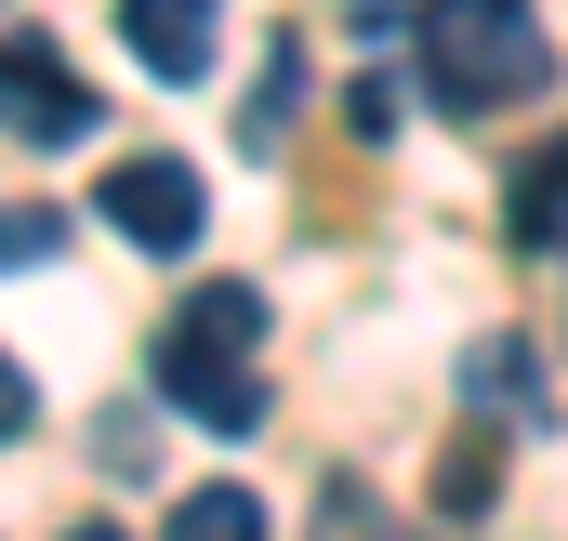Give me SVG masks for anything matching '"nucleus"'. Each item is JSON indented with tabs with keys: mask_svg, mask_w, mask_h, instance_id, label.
<instances>
[{
	"mask_svg": "<svg viewBox=\"0 0 568 541\" xmlns=\"http://www.w3.org/2000/svg\"><path fill=\"white\" fill-rule=\"evenodd\" d=\"M93 120H106V106H93V80L67 67V40L13 27V40H0V133L13 145H80Z\"/></svg>",
	"mask_w": 568,
	"mask_h": 541,
	"instance_id": "20e7f679",
	"label": "nucleus"
},
{
	"mask_svg": "<svg viewBox=\"0 0 568 541\" xmlns=\"http://www.w3.org/2000/svg\"><path fill=\"white\" fill-rule=\"evenodd\" d=\"M463 397H476V409H503V422H542V370H529V344H516V330L463 344Z\"/></svg>",
	"mask_w": 568,
	"mask_h": 541,
	"instance_id": "0eeeda50",
	"label": "nucleus"
},
{
	"mask_svg": "<svg viewBox=\"0 0 568 541\" xmlns=\"http://www.w3.org/2000/svg\"><path fill=\"white\" fill-rule=\"evenodd\" d=\"M397 120H410V93H397V80H384V67H371V80H357V93H344V133H397Z\"/></svg>",
	"mask_w": 568,
	"mask_h": 541,
	"instance_id": "ddd939ff",
	"label": "nucleus"
},
{
	"mask_svg": "<svg viewBox=\"0 0 568 541\" xmlns=\"http://www.w3.org/2000/svg\"><path fill=\"white\" fill-rule=\"evenodd\" d=\"M291 106H304V53H265V80H252V106H239V145H265V159H278V133H291Z\"/></svg>",
	"mask_w": 568,
	"mask_h": 541,
	"instance_id": "9b49d317",
	"label": "nucleus"
},
{
	"mask_svg": "<svg viewBox=\"0 0 568 541\" xmlns=\"http://www.w3.org/2000/svg\"><path fill=\"white\" fill-rule=\"evenodd\" d=\"M503 238L516 252H568V133L516 172V198H503Z\"/></svg>",
	"mask_w": 568,
	"mask_h": 541,
	"instance_id": "423d86ee",
	"label": "nucleus"
},
{
	"mask_svg": "<svg viewBox=\"0 0 568 541\" xmlns=\"http://www.w3.org/2000/svg\"><path fill=\"white\" fill-rule=\"evenodd\" d=\"M476 502H503V436L489 422H463L449 462H436V516H476Z\"/></svg>",
	"mask_w": 568,
	"mask_h": 541,
	"instance_id": "9d476101",
	"label": "nucleus"
},
{
	"mask_svg": "<svg viewBox=\"0 0 568 541\" xmlns=\"http://www.w3.org/2000/svg\"><path fill=\"white\" fill-rule=\"evenodd\" d=\"M53 252H67V212H40V198H13V212H0V277L53 265Z\"/></svg>",
	"mask_w": 568,
	"mask_h": 541,
	"instance_id": "f8f14e48",
	"label": "nucleus"
},
{
	"mask_svg": "<svg viewBox=\"0 0 568 541\" xmlns=\"http://www.w3.org/2000/svg\"><path fill=\"white\" fill-rule=\"evenodd\" d=\"M93 212H106L133 252H199V225H212V185H199V159H172V145H133V159H106Z\"/></svg>",
	"mask_w": 568,
	"mask_h": 541,
	"instance_id": "7ed1b4c3",
	"label": "nucleus"
},
{
	"mask_svg": "<svg viewBox=\"0 0 568 541\" xmlns=\"http://www.w3.org/2000/svg\"><path fill=\"white\" fill-rule=\"evenodd\" d=\"M159 541H265V502H252L239 476H212V489L172 502V529H159Z\"/></svg>",
	"mask_w": 568,
	"mask_h": 541,
	"instance_id": "6e6552de",
	"label": "nucleus"
},
{
	"mask_svg": "<svg viewBox=\"0 0 568 541\" xmlns=\"http://www.w3.org/2000/svg\"><path fill=\"white\" fill-rule=\"evenodd\" d=\"M265 304L239 290V277H199L172 317H159V344H145V370H159V397L185 409L199 436H252L265 422Z\"/></svg>",
	"mask_w": 568,
	"mask_h": 541,
	"instance_id": "f257e3e1",
	"label": "nucleus"
},
{
	"mask_svg": "<svg viewBox=\"0 0 568 541\" xmlns=\"http://www.w3.org/2000/svg\"><path fill=\"white\" fill-rule=\"evenodd\" d=\"M304 541H424V529H397L371 476H317V529H304Z\"/></svg>",
	"mask_w": 568,
	"mask_h": 541,
	"instance_id": "1a4fd4ad",
	"label": "nucleus"
},
{
	"mask_svg": "<svg viewBox=\"0 0 568 541\" xmlns=\"http://www.w3.org/2000/svg\"><path fill=\"white\" fill-rule=\"evenodd\" d=\"M27 422H40V384H27V370H13V357H0V449H13V436H27Z\"/></svg>",
	"mask_w": 568,
	"mask_h": 541,
	"instance_id": "4468645a",
	"label": "nucleus"
},
{
	"mask_svg": "<svg viewBox=\"0 0 568 541\" xmlns=\"http://www.w3.org/2000/svg\"><path fill=\"white\" fill-rule=\"evenodd\" d=\"M120 40H133V67L145 80H199L212 67V0H120Z\"/></svg>",
	"mask_w": 568,
	"mask_h": 541,
	"instance_id": "39448f33",
	"label": "nucleus"
},
{
	"mask_svg": "<svg viewBox=\"0 0 568 541\" xmlns=\"http://www.w3.org/2000/svg\"><path fill=\"white\" fill-rule=\"evenodd\" d=\"M67 541H120V529H67Z\"/></svg>",
	"mask_w": 568,
	"mask_h": 541,
	"instance_id": "2eb2a0df",
	"label": "nucleus"
},
{
	"mask_svg": "<svg viewBox=\"0 0 568 541\" xmlns=\"http://www.w3.org/2000/svg\"><path fill=\"white\" fill-rule=\"evenodd\" d=\"M410 40H424V93L449 120H489L556 80V40L529 0H410Z\"/></svg>",
	"mask_w": 568,
	"mask_h": 541,
	"instance_id": "f03ea898",
	"label": "nucleus"
}]
</instances>
